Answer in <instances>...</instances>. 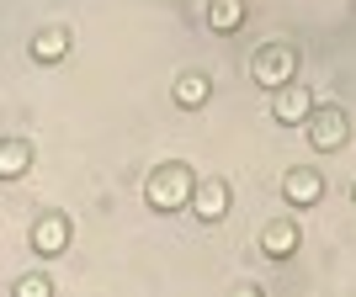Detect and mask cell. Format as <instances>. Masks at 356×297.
I'll use <instances>...</instances> for the list:
<instances>
[{
  "label": "cell",
  "mask_w": 356,
  "mask_h": 297,
  "mask_svg": "<svg viewBox=\"0 0 356 297\" xmlns=\"http://www.w3.org/2000/svg\"><path fill=\"white\" fill-rule=\"evenodd\" d=\"M261 255H271V260L298 255V218H271L261 228Z\"/></svg>",
  "instance_id": "cell-8"
},
{
  "label": "cell",
  "mask_w": 356,
  "mask_h": 297,
  "mask_svg": "<svg viewBox=\"0 0 356 297\" xmlns=\"http://www.w3.org/2000/svg\"><path fill=\"white\" fill-rule=\"evenodd\" d=\"M208 27L213 32H239L245 27V0H213L208 6Z\"/></svg>",
  "instance_id": "cell-12"
},
{
  "label": "cell",
  "mask_w": 356,
  "mask_h": 297,
  "mask_svg": "<svg viewBox=\"0 0 356 297\" xmlns=\"http://www.w3.org/2000/svg\"><path fill=\"white\" fill-rule=\"evenodd\" d=\"M303 128H309V144L319 148V154H335V148H346V138H351V117H346L341 106H314Z\"/></svg>",
  "instance_id": "cell-3"
},
{
  "label": "cell",
  "mask_w": 356,
  "mask_h": 297,
  "mask_svg": "<svg viewBox=\"0 0 356 297\" xmlns=\"http://www.w3.org/2000/svg\"><path fill=\"white\" fill-rule=\"evenodd\" d=\"M314 112V90L309 85H298V80H287V85L271 90V117L277 122H293V128H303Z\"/></svg>",
  "instance_id": "cell-5"
},
{
  "label": "cell",
  "mask_w": 356,
  "mask_h": 297,
  "mask_svg": "<svg viewBox=\"0 0 356 297\" xmlns=\"http://www.w3.org/2000/svg\"><path fill=\"white\" fill-rule=\"evenodd\" d=\"M250 80H255V85H266V90L298 80V48H293V43H266V48H255Z\"/></svg>",
  "instance_id": "cell-2"
},
{
  "label": "cell",
  "mask_w": 356,
  "mask_h": 297,
  "mask_svg": "<svg viewBox=\"0 0 356 297\" xmlns=\"http://www.w3.org/2000/svg\"><path fill=\"white\" fill-rule=\"evenodd\" d=\"M54 287H48V276H22L16 282V297H48Z\"/></svg>",
  "instance_id": "cell-13"
},
{
  "label": "cell",
  "mask_w": 356,
  "mask_h": 297,
  "mask_svg": "<svg viewBox=\"0 0 356 297\" xmlns=\"http://www.w3.org/2000/svg\"><path fill=\"white\" fill-rule=\"evenodd\" d=\"M186 207H192L202 223H223L229 218V180L223 176H202L192 186V202H186Z\"/></svg>",
  "instance_id": "cell-4"
},
{
  "label": "cell",
  "mask_w": 356,
  "mask_h": 297,
  "mask_svg": "<svg viewBox=\"0 0 356 297\" xmlns=\"http://www.w3.org/2000/svg\"><path fill=\"white\" fill-rule=\"evenodd\" d=\"M282 196H287V207H314V202L325 196V176L309 170V164H298V170L282 176Z\"/></svg>",
  "instance_id": "cell-6"
},
{
  "label": "cell",
  "mask_w": 356,
  "mask_h": 297,
  "mask_svg": "<svg viewBox=\"0 0 356 297\" xmlns=\"http://www.w3.org/2000/svg\"><path fill=\"white\" fill-rule=\"evenodd\" d=\"M192 186H197V176L186 170V164H160V170H149V180H144V202L154 212H181L186 202H192Z\"/></svg>",
  "instance_id": "cell-1"
},
{
  "label": "cell",
  "mask_w": 356,
  "mask_h": 297,
  "mask_svg": "<svg viewBox=\"0 0 356 297\" xmlns=\"http://www.w3.org/2000/svg\"><path fill=\"white\" fill-rule=\"evenodd\" d=\"M64 53H70V32L64 27H43L38 37H32V59L38 64H59Z\"/></svg>",
  "instance_id": "cell-11"
},
{
  "label": "cell",
  "mask_w": 356,
  "mask_h": 297,
  "mask_svg": "<svg viewBox=\"0 0 356 297\" xmlns=\"http://www.w3.org/2000/svg\"><path fill=\"white\" fill-rule=\"evenodd\" d=\"M208 96H213V80H208V74L186 69V74L176 80V106H186V112H197V106H208Z\"/></svg>",
  "instance_id": "cell-10"
},
{
  "label": "cell",
  "mask_w": 356,
  "mask_h": 297,
  "mask_svg": "<svg viewBox=\"0 0 356 297\" xmlns=\"http://www.w3.org/2000/svg\"><path fill=\"white\" fill-rule=\"evenodd\" d=\"M32 170V144L27 138H0V180H22Z\"/></svg>",
  "instance_id": "cell-9"
},
{
  "label": "cell",
  "mask_w": 356,
  "mask_h": 297,
  "mask_svg": "<svg viewBox=\"0 0 356 297\" xmlns=\"http://www.w3.org/2000/svg\"><path fill=\"white\" fill-rule=\"evenodd\" d=\"M351 202H356V186H351Z\"/></svg>",
  "instance_id": "cell-14"
},
{
  "label": "cell",
  "mask_w": 356,
  "mask_h": 297,
  "mask_svg": "<svg viewBox=\"0 0 356 297\" xmlns=\"http://www.w3.org/2000/svg\"><path fill=\"white\" fill-rule=\"evenodd\" d=\"M32 250L38 255H64L70 250V218L64 212H43L32 223Z\"/></svg>",
  "instance_id": "cell-7"
}]
</instances>
